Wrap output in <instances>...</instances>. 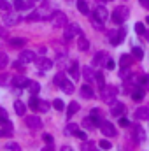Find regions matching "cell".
Returning <instances> with one entry per match:
<instances>
[{
    "instance_id": "cell-21",
    "label": "cell",
    "mask_w": 149,
    "mask_h": 151,
    "mask_svg": "<svg viewBox=\"0 0 149 151\" xmlns=\"http://www.w3.org/2000/svg\"><path fill=\"white\" fill-rule=\"evenodd\" d=\"M144 95H146V90H144L142 86H137V88L132 91V99H133L135 102H140V100L144 99Z\"/></svg>"
},
{
    "instance_id": "cell-39",
    "label": "cell",
    "mask_w": 149,
    "mask_h": 151,
    "mask_svg": "<svg viewBox=\"0 0 149 151\" xmlns=\"http://www.w3.org/2000/svg\"><path fill=\"white\" fill-rule=\"evenodd\" d=\"M72 135H74V137H77V139H81V141H86V132H84L82 128H77Z\"/></svg>"
},
{
    "instance_id": "cell-12",
    "label": "cell",
    "mask_w": 149,
    "mask_h": 151,
    "mask_svg": "<svg viewBox=\"0 0 149 151\" xmlns=\"http://www.w3.org/2000/svg\"><path fill=\"white\" fill-rule=\"evenodd\" d=\"M35 12L39 14V19H49V18H51V14H53L51 7H49L47 4H44V5L37 7V9H35Z\"/></svg>"
},
{
    "instance_id": "cell-40",
    "label": "cell",
    "mask_w": 149,
    "mask_h": 151,
    "mask_svg": "<svg viewBox=\"0 0 149 151\" xmlns=\"http://www.w3.org/2000/svg\"><path fill=\"white\" fill-rule=\"evenodd\" d=\"M11 135H12V128H9V127L0 128V137H11Z\"/></svg>"
},
{
    "instance_id": "cell-58",
    "label": "cell",
    "mask_w": 149,
    "mask_h": 151,
    "mask_svg": "<svg viewBox=\"0 0 149 151\" xmlns=\"http://www.w3.org/2000/svg\"><path fill=\"white\" fill-rule=\"evenodd\" d=\"M62 151H72V148H70V146H63V148H62Z\"/></svg>"
},
{
    "instance_id": "cell-49",
    "label": "cell",
    "mask_w": 149,
    "mask_h": 151,
    "mask_svg": "<svg viewBox=\"0 0 149 151\" xmlns=\"http://www.w3.org/2000/svg\"><path fill=\"white\" fill-rule=\"evenodd\" d=\"M100 148H102V150H111L112 144L107 141V139H104V141H100Z\"/></svg>"
},
{
    "instance_id": "cell-15",
    "label": "cell",
    "mask_w": 149,
    "mask_h": 151,
    "mask_svg": "<svg viewBox=\"0 0 149 151\" xmlns=\"http://www.w3.org/2000/svg\"><path fill=\"white\" fill-rule=\"evenodd\" d=\"M79 93H81L82 99H95V91H93V88L90 84H82L79 88Z\"/></svg>"
},
{
    "instance_id": "cell-56",
    "label": "cell",
    "mask_w": 149,
    "mask_h": 151,
    "mask_svg": "<svg viewBox=\"0 0 149 151\" xmlns=\"http://www.w3.org/2000/svg\"><path fill=\"white\" fill-rule=\"evenodd\" d=\"M139 2H140V5H142V7H146V9L149 7V0H139Z\"/></svg>"
},
{
    "instance_id": "cell-18",
    "label": "cell",
    "mask_w": 149,
    "mask_h": 151,
    "mask_svg": "<svg viewBox=\"0 0 149 151\" xmlns=\"http://www.w3.org/2000/svg\"><path fill=\"white\" fill-rule=\"evenodd\" d=\"M67 72L72 76L74 79H79L81 76H79V63L77 62H69V65H67Z\"/></svg>"
},
{
    "instance_id": "cell-23",
    "label": "cell",
    "mask_w": 149,
    "mask_h": 151,
    "mask_svg": "<svg viewBox=\"0 0 149 151\" xmlns=\"http://www.w3.org/2000/svg\"><path fill=\"white\" fill-rule=\"evenodd\" d=\"M135 118L137 119H149V107H139V109H135Z\"/></svg>"
},
{
    "instance_id": "cell-46",
    "label": "cell",
    "mask_w": 149,
    "mask_h": 151,
    "mask_svg": "<svg viewBox=\"0 0 149 151\" xmlns=\"http://www.w3.org/2000/svg\"><path fill=\"white\" fill-rule=\"evenodd\" d=\"M9 119V116H7V111L4 109V107H0V125L4 123V121H7Z\"/></svg>"
},
{
    "instance_id": "cell-20",
    "label": "cell",
    "mask_w": 149,
    "mask_h": 151,
    "mask_svg": "<svg viewBox=\"0 0 149 151\" xmlns=\"http://www.w3.org/2000/svg\"><path fill=\"white\" fill-rule=\"evenodd\" d=\"M133 137H135L139 142H144V141H146V132H144V128L139 127V125H135V127H133Z\"/></svg>"
},
{
    "instance_id": "cell-62",
    "label": "cell",
    "mask_w": 149,
    "mask_h": 151,
    "mask_svg": "<svg viewBox=\"0 0 149 151\" xmlns=\"http://www.w3.org/2000/svg\"><path fill=\"white\" fill-rule=\"evenodd\" d=\"M104 2H107V0H104ZM109 2H111V0H109Z\"/></svg>"
},
{
    "instance_id": "cell-6",
    "label": "cell",
    "mask_w": 149,
    "mask_h": 151,
    "mask_svg": "<svg viewBox=\"0 0 149 151\" xmlns=\"http://www.w3.org/2000/svg\"><path fill=\"white\" fill-rule=\"evenodd\" d=\"M98 128H100V132H102L104 135H107V137H116V134H117L116 128H114V125H112L111 121H105V119L100 123Z\"/></svg>"
},
{
    "instance_id": "cell-33",
    "label": "cell",
    "mask_w": 149,
    "mask_h": 151,
    "mask_svg": "<svg viewBox=\"0 0 149 151\" xmlns=\"http://www.w3.org/2000/svg\"><path fill=\"white\" fill-rule=\"evenodd\" d=\"M95 81H97V84H98V88H100V90L105 86V77H104L102 72H95Z\"/></svg>"
},
{
    "instance_id": "cell-9",
    "label": "cell",
    "mask_w": 149,
    "mask_h": 151,
    "mask_svg": "<svg viewBox=\"0 0 149 151\" xmlns=\"http://www.w3.org/2000/svg\"><path fill=\"white\" fill-rule=\"evenodd\" d=\"M28 83H30V79H28V77H25L23 74L12 76V79H11V84H12L14 88H23V86H28Z\"/></svg>"
},
{
    "instance_id": "cell-28",
    "label": "cell",
    "mask_w": 149,
    "mask_h": 151,
    "mask_svg": "<svg viewBox=\"0 0 149 151\" xmlns=\"http://www.w3.org/2000/svg\"><path fill=\"white\" fill-rule=\"evenodd\" d=\"M132 62H133L132 55H121V58H119V65H121V67H130Z\"/></svg>"
},
{
    "instance_id": "cell-27",
    "label": "cell",
    "mask_w": 149,
    "mask_h": 151,
    "mask_svg": "<svg viewBox=\"0 0 149 151\" xmlns=\"http://www.w3.org/2000/svg\"><path fill=\"white\" fill-rule=\"evenodd\" d=\"M90 23H91V27L93 28H97V30H104V21H100L98 18H95L93 14L90 16Z\"/></svg>"
},
{
    "instance_id": "cell-45",
    "label": "cell",
    "mask_w": 149,
    "mask_h": 151,
    "mask_svg": "<svg viewBox=\"0 0 149 151\" xmlns=\"http://www.w3.org/2000/svg\"><path fill=\"white\" fill-rule=\"evenodd\" d=\"M11 79H12V77H9V74H0V84L5 86V84L11 83Z\"/></svg>"
},
{
    "instance_id": "cell-52",
    "label": "cell",
    "mask_w": 149,
    "mask_h": 151,
    "mask_svg": "<svg viewBox=\"0 0 149 151\" xmlns=\"http://www.w3.org/2000/svg\"><path fill=\"white\" fill-rule=\"evenodd\" d=\"M93 148V142H88V141H84V144L81 146V151H91Z\"/></svg>"
},
{
    "instance_id": "cell-35",
    "label": "cell",
    "mask_w": 149,
    "mask_h": 151,
    "mask_svg": "<svg viewBox=\"0 0 149 151\" xmlns=\"http://www.w3.org/2000/svg\"><path fill=\"white\" fill-rule=\"evenodd\" d=\"M28 106H30V109H34V111H37V109H39V99L35 97V95H32V97H30Z\"/></svg>"
},
{
    "instance_id": "cell-16",
    "label": "cell",
    "mask_w": 149,
    "mask_h": 151,
    "mask_svg": "<svg viewBox=\"0 0 149 151\" xmlns=\"http://www.w3.org/2000/svg\"><path fill=\"white\" fill-rule=\"evenodd\" d=\"M32 5H34V2H30V0H14L16 11H28V9H32Z\"/></svg>"
},
{
    "instance_id": "cell-37",
    "label": "cell",
    "mask_w": 149,
    "mask_h": 151,
    "mask_svg": "<svg viewBox=\"0 0 149 151\" xmlns=\"http://www.w3.org/2000/svg\"><path fill=\"white\" fill-rule=\"evenodd\" d=\"M133 28H135V32H137L139 35H144V34H146V27H144V23H135Z\"/></svg>"
},
{
    "instance_id": "cell-42",
    "label": "cell",
    "mask_w": 149,
    "mask_h": 151,
    "mask_svg": "<svg viewBox=\"0 0 149 151\" xmlns=\"http://www.w3.org/2000/svg\"><path fill=\"white\" fill-rule=\"evenodd\" d=\"M7 63H9V58H7V55H5V53H0V69L7 67Z\"/></svg>"
},
{
    "instance_id": "cell-8",
    "label": "cell",
    "mask_w": 149,
    "mask_h": 151,
    "mask_svg": "<svg viewBox=\"0 0 149 151\" xmlns=\"http://www.w3.org/2000/svg\"><path fill=\"white\" fill-rule=\"evenodd\" d=\"M19 21H21V18H19L16 12H11V11L7 12V11H5V16H4V23H5L7 27H14V25H18Z\"/></svg>"
},
{
    "instance_id": "cell-57",
    "label": "cell",
    "mask_w": 149,
    "mask_h": 151,
    "mask_svg": "<svg viewBox=\"0 0 149 151\" xmlns=\"http://www.w3.org/2000/svg\"><path fill=\"white\" fill-rule=\"evenodd\" d=\"M142 88H144V90H149V76H148V81H146V84H144Z\"/></svg>"
},
{
    "instance_id": "cell-50",
    "label": "cell",
    "mask_w": 149,
    "mask_h": 151,
    "mask_svg": "<svg viewBox=\"0 0 149 151\" xmlns=\"http://www.w3.org/2000/svg\"><path fill=\"white\" fill-rule=\"evenodd\" d=\"M82 125L86 127V128H93L95 125H93V121H91V118L88 116V118H84V121H82Z\"/></svg>"
},
{
    "instance_id": "cell-36",
    "label": "cell",
    "mask_w": 149,
    "mask_h": 151,
    "mask_svg": "<svg viewBox=\"0 0 149 151\" xmlns=\"http://www.w3.org/2000/svg\"><path fill=\"white\" fill-rule=\"evenodd\" d=\"M4 148H5L7 151H21V146H19L18 142H7Z\"/></svg>"
},
{
    "instance_id": "cell-29",
    "label": "cell",
    "mask_w": 149,
    "mask_h": 151,
    "mask_svg": "<svg viewBox=\"0 0 149 151\" xmlns=\"http://www.w3.org/2000/svg\"><path fill=\"white\" fill-rule=\"evenodd\" d=\"M77 11L81 12V14H90V9H88V4H86V0H77Z\"/></svg>"
},
{
    "instance_id": "cell-7",
    "label": "cell",
    "mask_w": 149,
    "mask_h": 151,
    "mask_svg": "<svg viewBox=\"0 0 149 151\" xmlns=\"http://www.w3.org/2000/svg\"><path fill=\"white\" fill-rule=\"evenodd\" d=\"M25 123H27V127L28 128H32V130H39V128H42V119L37 118V116H27L25 118Z\"/></svg>"
},
{
    "instance_id": "cell-4",
    "label": "cell",
    "mask_w": 149,
    "mask_h": 151,
    "mask_svg": "<svg viewBox=\"0 0 149 151\" xmlns=\"http://www.w3.org/2000/svg\"><path fill=\"white\" fill-rule=\"evenodd\" d=\"M107 37H109L112 46H117V44H121V42L125 40L126 30H125V28H121V30H109V32H107Z\"/></svg>"
},
{
    "instance_id": "cell-43",
    "label": "cell",
    "mask_w": 149,
    "mask_h": 151,
    "mask_svg": "<svg viewBox=\"0 0 149 151\" xmlns=\"http://www.w3.org/2000/svg\"><path fill=\"white\" fill-rule=\"evenodd\" d=\"M104 67H105L107 70H112V69L116 67V63H114V60H112V58H109V56H107V60L104 62Z\"/></svg>"
},
{
    "instance_id": "cell-30",
    "label": "cell",
    "mask_w": 149,
    "mask_h": 151,
    "mask_svg": "<svg viewBox=\"0 0 149 151\" xmlns=\"http://www.w3.org/2000/svg\"><path fill=\"white\" fill-rule=\"evenodd\" d=\"M77 47H79L81 51H88V49H90V42H88V39H84V35L79 37V40H77Z\"/></svg>"
},
{
    "instance_id": "cell-13",
    "label": "cell",
    "mask_w": 149,
    "mask_h": 151,
    "mask_svg": "<svg viewBox=\"0 0 149 151\" xmlns=\"http://www.w3.org/2000/svg\"><path fill=\"white\" fill-rule=\"evenodd\" d=\"M35 65H37V69L40 72H46V70H51L54 63H53L49 58H39L37 62H35Z\"/></svg>"
},
{
    "instance_id": "cell-22",
    "label": "cell",
    "mask_w": 149,
    "mask_h": 151,
    "mask_svg": "<svg viewBox=\"0 0 149 151\" xmlns=\"http://www.w3.org/2000/svg\"><path fill=\"white\" fill-rule=\"evenodd\" d=\"M82 77L88 81V83H93L95 81V72L91 67H82Z\"/></svg>"
},
{
    "instance_id": "cell-47",
    "label": "cell",
    "mask_w": 149,
    "mask_h": 151,
    "mask_svg": "<svg viewBox=\"0 0 149 151\" xmlns=\"http://www.w3.org/2000/svg\"><path fill=\"white\" fill-rule=\"evenodd\" d=\"M63 79H65V76H63V72H58V74L54 76V84H56V86H60V83H62Z\"/></svg>"
},
{
    "instance_id": "cell-54",
    "label": "cell",
    "mask_w": 149,
    "mask_h": 151,
    "mask_svg": "<svg viewBox=\"0 0 149 151\" xmlns=\"http://www.w3.org/2000/svg\"><path fill=\"white\" fill-rule=\"evenodd\" d=\"M40 151H54V146H53V144H46Z\"/></svg>"
},
{
    "instance_id": "cell-26",
    "label": "cell",
    "mask_w": 149,
    "mask_h": 151,
    "mask_svg": "<svg viewBox=\"0 0 149 151\" xmlns=\"http://www.w3.org/2000/svg\"><path fill=\"white\" fill-rule=\"evenodd\" d=\"M79 107H81V106H79V102H70V104L67 106V116H69V118H72V116L79 111Z\"/></svg>"
},
{
    "instance_id": "cell-24",
    "label": "cell",
    "mask_w": 149,
    "mask_h": 151,
    "mask_svg": "<svg viewBox=\"0 0 149 151\" xmlns=\"http://www.w3.org/2000/svg\"><path fill=\"white\" fill-rule=\"evenodd\" d=\"M25 44H27V39H19V37L9 39V46L11 47H23Z\"/></svg>"
},
{
    "instance_id": "cell-38",
    "label": "cell",
    "mask_w": 149,
    "mask_h": 151,
    "mask_svg": "<svg viewBox=\"0 0 149 151\" xmlns=\"http://www.w3.org/2000/svg\"><path fill=\"white\" fill-rule=\"evenodd\" d=\"M119 76H121V77H123V79H125V81H128V79H130V67H121V72H119Z\"/></svg>"
},
{
    "instance_id": "cell-53",
    "label": "cell",
    "mask_w": 149,
    "mask_h": 151,
    "mask_svg": "<svg viewBox=\"0 0 149 151\" xmlns=\"http://www.w3.org/2000/svg\"><path fill=\"white\" fill-rule=\"evenodd\" d=\"M128 125H130V121H128L126 118L121 116V118H119V127H128Z\"/></svg>"
},
{
    "instance_id": "cell-60",
    "label": "cell",
    "mask_w": 149,
    "mask_h": 151,
    "mask_svg": "<svg viewBox=\"0 0 149 151\" xmlns=\"http://www.w3.org/2000/svg\"><path fill=\"white\" fill-rule=\"evenodd\" d=\"M146 23H148V25H149V16H148V18H146Z\"/></svg>"
},
{
    "instance_id": "cell-32",
    "label": "cell",
    "mask_w": 149,
    "mask_h": 151,
    "mask_svg": "<svg viewBox=\"0 0 149 151\" xmlns=\"http://www.w3.org/2000/svg\"><path fill=\"white\" fill-rule=\"evenodd\" d=\"M132 56H135L137 60H142V58H144V51H142V47L133 46V47H132Z\"/></svg>"
},
{
    "instance_id": "cell-34",
    "label": "cell",
    "mask_w": 149,
    "mask_h": 151,
    "mask_svg": "<svg viewBox=\"0 0 149 151\" xmlns=\"http://www.w3.org/2000/svg\"><path fill=\"white\" fill-rule=\"evenodd\" d=\"M53 107H54L56 111H63V109H65V102H63L62 99H54V100H53Z\"/></svg>"
},
{
    "instance_id": "cell-25",
    "label": "cell",
    "mask_w": 149,
    "mask_h": 151,
    "mask_svg": "<svg viewBox=\"0 0 149 151\" xmlns=\"http://www.w3.org/2000/svg\"><path fill=\"white\" fill-rule=\"evenodd\" d=\"M14 111H16L18 116H25V113H27V106H25L21 100H16V102H14Z\"/></svg>"
},
{
    "instance_id": "cell-1",
    "label": "cell",
    "mask_w": 149,
    "mask_h": 151,
    "mask_svg": "<svg viewBox=\"0 0 149 151\" xmlns=\"http://www.w3.org/2000/svg\"><path fill=\"white\" fill-rule=\"evenodd\" d=\"M49 21L53 23L54 28H65V27L69 25V18H67V14L62 12V11H54V12L51 14Z\"/></svg>"
},
{
    "instance_id": "cell-55",
    "label": "cell",
    "mask_w": 149,
    "mask_h": 151,
    "mask_svg": "<svg viewBox=\"0 0 149 151\" xmlns=\"http://www.w3.org/2000/svg\"><path fill=\"white\" fill-rule=\"evenodd\" d=\"M46 51H47V47H46V46H39V47H37V53H40V55H46Z\"/></svg>"
},
{
    "instance_id": "cell-14",
    "label": "cell",
    "mask_w": 149,
    "mask_h": 151,
    "mask_svg": "<svg viewBox=\"0 0 149 151\" xmlns=\"http://www.w3.org/2000/svg\"><path fill=\"white\" fill-rule=\"evenodd\" d=\"M109 106H111V114L112 116H117V118H121V116L125 114V111H126V107H125L123 104H119L117 100H114Z\"/></svg>"
},
{
    "instance_id": "cell-5",
    "label": "cell",
    "mask_w": 149,
    "mask_h": 151,
    "mask_svg": "<svg viewBox=\"0 0 149 151\" xmlns=\"http://www.w3.org/2000/svg\"><path fill=\"white\" fill-rule=\"evenodd\" d=\"M117 91H119V90H117L116 86H112V84H109V86H104V88H102V99H104V102L112 104V102L116 100Z\"/></svg>"
},
{
    "instance_id": "cell-11",
    "label": "cell",
    "mask_w": 149,
    "mask_h": 151,
    "mask_svg": "<svg viewBox=\"0 0 149 151\" xmlns=\"http://www.w3.org/2000/svg\"><path fill=\"white\" fill-rule=\"evenodd\" d=\"M19 62L25 65V63H32V62H35V53L34 51H30V49H23L21 53H19Z\"/></svg>"
},
{
    "instance_id": "cell-41",
    "label": "cell",
    "mask_w": 149,
    "mask_h": 151,
    "mask_svg": "<svg viewBox=\"0 0 149 151\" xmlns=\"http://www.w3.org/2000/svg\"><path fill=\"white\" fill-rule=\"evenodd\" d=\"M47 109H49V102H46V100H39V109H37V111L46 113Z\"/></svg>"
},
{
    "instance_id": "cell-19",
    "label": "cell",
    "mask_w": 149,
    "mask_h": 151,
    "mask_svg": "<svg viewBox=\"0 0 149 151\" xmlns=\"http://www.w3.org/2000/svg\"><path fill=\"white\" fill-rule=\"evenodd\" d=\"M60 88H62V91H63V93H67V95H72V93H74V84H72L67 77L60 83Z\"/></svg>"
},
{
    "instance_id": "cell-3",
    "label": "cell",
    "mask_w": 149,
    "mask_h": 151,
    "mask_svg": "<svg viewBox=\"0 0 149 151\" xmlns=\"http://www.w3.org/2000/svg\"><path fill=\"white\" fill-rule=\"evenodd\" d=\"M128 14H130V9H128L126 5H121V7L114 9V12H112V21H114L116 25H123V23L126 21Z\"/></svg>"
},
{
    "instance_id": "cell-10",
    "label": "cell",
    "mask_w": 149,
    "mask_h": 151,
    "mask_svg": "<svg viewBox=\"0 0 149 151\" xmlns=\"http://www.w3.org/2000/svg\"><path fill=\"white\" fill-rule=\"evenodd\" d=\"M93 16H95V18H98V19H100V21H104V23L109 19V12H107V9H105L104 5H97V7L93 9Z\"/></svg>"
},
{
    "instance_id": "cell-17",
    "label": "cell",
    "mask_w": 149,
    "mask_h": 151,
    "mask_svg": "<svg viewBox=\"0 0 149 151\" xmlns=\"http://www.w3.org/2000/svg\"><path fill=\"white\" fill-rule=\"evenodd\" d=\"M105 60H107V53L105 51H98L95 55V58H93V67H102Z\"/></svg>"
},
{
    "instance_id": "cell-61",
    "label": "cell",
    "mask_w": 149,
    "mask_h": 151,
    "mask_svg": "<svg viewBox=\"0 0 149 151\" xmlns=\"http://www.w3.org/2000/svg\"><path fill=\"white\" fill-rule=\"evenodd\" d=\"M30 2H37V0H30Z\"/></svg>"
},
{
    "instance_id": "cell-51",
    "label": "cell",
    "mask_w": 149,
    "mask_h": 151,
    "mask_svg": "<svg viewBox=\"0 0 149 151\" xmlns=\"http://www.w3.org/2000/svg\"><path fill=\"white\" fill-rule=\"evenodd\" d=\"M42 139H44V142H46V144H53V142H54L53 135H49V134H44V135H42Z\"/></svg>"
},
{
    "instance_id": "cell-2",
    "label": "cell",
    "mask_w": 149,
    "mask_h": 151,
    "mask_svg": "<svg viewBox=\"0 0 149 151\" xmlns=\"http://www.w3.org/2000/svg\"><path fill=\"white\" fill-rule=\"evenodd\" d=\"M81 35H82V30L77 23H69L63 30V40H67V42L72 40L74 37H81Z\"/></svg>"
},
{
    "instance_id": "cell-31",
    "label": "cell",
    "mask_w": 149,
    "mask_h": 151,
    "mask_svg": "<svg viewBox=\"0 0 149 151\" xmlns=\"http://www.w3.org/2000/svg\"><path fill=\"white\" fill-rule=\"evenodd\" d=\"M27 88H28V91H30L32 95H37L39 91H40V84H39L37 81H30Z\"/></svg>"
},
{
    "instance_id": "cell-44",
    "label": "cell",
    "mask_w": 149,
    "mask_h": 151,
    "mask_svg": "<svg viewBox=\"0 0 149 151\" xmlns=\"http://www.w3.org/2000/svg\"><path fill=\"white\" fill-rule=\"evenodd\" d=\"M77 128H79V125H75V123H69V125H67V128H65V132L72 135V134H74Z\"/></svg>"
},
{
    "instance_id": "cell-48",
    "label": "cell",
    "mask_w": 149,
    "mask_h": 151,
    "mask_svg": "<svg viewBox=\"0 0 149 151\" xmlns=\"http://www.w3.org/2000/svg\"><path fill=\"white\" fill-rule=\"evenodd\" d=\"M0 9L2 11H11V4L7 0H0Z\"/></svg>"
},
{
    "instance_id": "cell-59",
    "label": "cell",
    "mask_w": 149,
    "mask_h": 151,
    "mask_svg": "<svg viewBox=\"0 0 149 151\" xmlns=\"http://www.w3.org/2000/svg\"><path fill=\"white\" fill-rule=\"evenodd\" d=\"M91 151H102V150H98V148H95V146H93V148H91Z\"/></svg>"
}]
</instances>
